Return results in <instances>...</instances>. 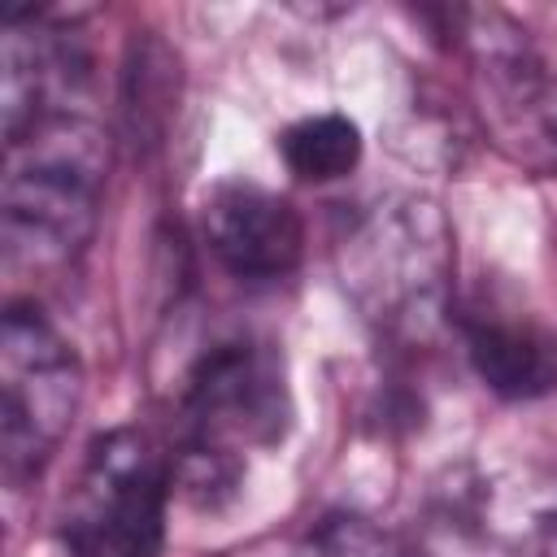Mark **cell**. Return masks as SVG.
Here are the masks:
<instances>
[{"mask_svg":"<svg viewBox=\"0 0 557 557\" xmlns=\"http://www.w3.org/2000/svg\"><path fill=\"white\" fill-rule=\"evenodd\" d=\"M170 466L139 431H109L91 444L78 492L65 513V544L74 557H152Z\"/></svg>","mask_w":557,"mask_h":557,"instance_id":"cell-6","label":"cell"},{"mask_svg":"<svg viewBox=\"0 0 557 557\" xmlns=\"http://www.w3.org/2000/svg\"><path fill=\"white\" fill-rule=\"evenodd\" d=\"M444 17L492 144L535 174H557V74L531 35L500 9H444Z\"/></svg>","mask_w":557,"mask_h":557,"instance_id":"cell-3","label":"cell"},{"mask_svg":"<svg viewBox=\"0 0 557 557\" xmlns=\"http://www.w3.org/2000/svg\"><path fill=\"white\" fill-rule=\"evenodd\" d=\"M318 544L326 557H396V544L366 518H326Z\"/></svg>","mask_w":557,"mask_h":557,"instance_id":"cell-11","label":"cell"},{"mask_svg":"<svg viewBox=\"0 0 557 557\" xmlns=\"http://www.w3.org/2000/svg\"><path fill=\"white\" fill-rule=\"evenodd\" d=\"M466 357L474 374L505 400H540L557 392V331L531 313H513V309L470 313Z\"/></svg>","mask_w":557,"mask_h":557,"instance_id":"cell-8","label":"cell"},{"mask_svg":"<svg viewBox=\"0 0 557 557\" xmlns=\"http://www.w3.org/2000/svg\"><path fill=\"white\" fill-rule=\"evenodd\" d=\"M292 426V392L283 352L270 339L239 335L213 344L183 387V444L178 453H205L244 466L248 453L274 448Z\"/></svg>","mask_w":557,"mask_h":557,"instance_id":"cell-4","label":"cell"},{"mask_svg":"<svg viewBox=\"0 0 557 557\" xmlns=\"http://www.w3.org/2000/svg\"><path fill=\"white\" fill-rule=\"evenodd\" d=\"M0 244L9 265L52 270L74 261L100 218L109 135L87 113H52L4 139Z\"/></svg>","mask_w":557,"mask_h":557,"instance_id":"cell-2","label":"cell"},{"mask_svg":"<svg viewBox=\"0 0 557 557\" xmlns=\"http://www.w3.org/2000/svg\"><path fill=\"white\" fill-rule=\"evenodd\" d=\"M361 131L344 113H309L278 135L287 170L305 183H335L361 165Z\"/></svg>","mask_w":557,"mask_h":557,"instance_id":"cell-9","label":"cell"},{"mask_svg":"<svg viewBox=\"0 0 557 557\" xmlns=\"http://www.w3.org/2000/svg\"><path fill=\"white\" fill-rule=\"evenodd\" d=\"M178 96V57L144 35L131 39V57H126V117L135 135H157V126L170 117Z\"/></svg>","mask_w":557,"mask_h":557,"instance_id":"cell-10","label":"cell"},{"mask_svg":"<svg viewBox=\"0 0 557 557\" xmlns=\"http://www.w3.org/2000/svg\"><path fill=\"white\" fill-rule=\"evenodd\" d=\"M457 244L431 196H383L361 209L335 244V274L370 331L422 344L444 326L453 300Z\"/></svg>","mask_w":557,"mask_h":557,"instance_id":"cell-1","label":"cell"},{"mask_svg":"<svg viewBox=\"0 0 557 557\" xmlns=\"http://www.w3.org/2000/svg\"><path fill=\"white\" fill-rule=\"evenodd\" d=\"M209 252L244 283L283 278L305 257V222L296 205L252 178H226L200 209Z\"/></svg>","mask_w":557,"mask_h":557,"instance_id":"cell-7","label":"cell"},{"mask_svg":"<svg viewBox=\"0 0 557 557\" xmlns=\"http://www.w3.org/2000/svg\"><path fill=\"white\" fill-rule=\"evenodd\" d=\"M83 405V366L35 305H9L0 322V453L9 479L35 474L65 440Z\"/></svg>","mask_w":557,"mask_h":557,"instance_id":"cell-5","label":"cell"}]
</instances>
